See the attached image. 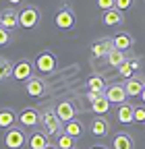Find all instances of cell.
Masks as SVG:
<instances>
[{
  "instance_id": "cell-1",
  "label": "cell",
  "mask_w": 145,
  "mask_h": 149,
  "mask_svg": "<svg viewBox=\"0 0 145 149\" xmlns=\"http://www.w3.org/2000/svg\"><path fill=\"white\" fill-rule=\"evenodd\" d=\"M40 124H42V130H44L48 137H58L62 130H64V124L56 116L54 106H46V108L40 110Z\"/></svg>"
},
{
  "instance_id": "cell-2",
  "label": "cell",
  "mask_w": 145,
  "mask_h": 149,
  "mask_svg": "<svg viewBox=\"0 0 145 149\" xmlns=\"http://www.w3.org/2000/svg\"><path fill=\"white\" fill-rule=\"evenodd\" d=\"M33 66H35V70L42 72V74H50V72L56 70V66H58V58H56V54H54V52L44 50V52H40L38 56H35Z\"/></svg>"
},
{
  "instance_id": "cell-3",
  "label": "cell",
  "mask_w": 145,
  "mask_h": 149,
  "mask_svg": "<svg viewBox=\"0 0 145 149\" xmlns=\"http://www.w3.org/2000/svg\"><path fill=\"white\" fill-rule=\"evenodd\" d=\"M75 21H77V19H75V10L70 8V4L62 2L58 6L56 15H54V25H56L58 29H62V31H68V29L75 27Z\"/></svg>"
},
{
  "instance_id": "cell-4",
  "label": "cell",
  "mask_w": 145,
  "mask_h": 149,
  "mask_svg": "<svg viewBox=\"0 0 145 149\" xmlns=\"http://www.w3.org/2000/svg\"><path fill=\"white\" fill-rule=\"evenodd\" d=\"M42 21V13L38 6L33 4H25L21 10H19V25L23 29H35Z\"/></svg>"
},
{
  "instance_id": "cell-5",
  "label": "cell",
  "mask_w": 145,
  "mask_h": 149,
  "mask_svg": "<svg viewBox=\"0 0 145 149\" xmlns=\"http://www.w3.org/2000/svg\"><path fill=\"white\" fill-rule=\"evenodd\" d=\"M54 112H56V116L60 118V122L66 124V122H70L72 118H77L79 108H77V104L72 102V100H60L56 106H54Z\"/></svg>"
},
{
  "instance_id": "cell-6",
  "label": "cell",
  "mask_w": 145,
  "mask_h": 149,
  "mask_svg": "<svg viewBox=\"0 0 145 149\" xmlns=\"http://www.w3.org/2000/svg\"><path fill=\"white\" fill-rule=\"evenodd\" d=\"M33 72H35V66H33V62L31 60H27V58H21V60H17L15 64H13V79L15 81H27V79H31L33 77Z\"/></svg>"
},
{
  "instance_id": "cell-7",
  "label": "cell",
  "mask_w": 145,
  "mask_h": 149,
  "mask_svg": "<svg viewBox=\"0 0 145 149\" xmlns=\"http://www.w3.org/2000/svg\"><path fill=\"white\" fill-rule=\"evenodd\" d=\"M27 141V135H25V130L21 126H13L6 130V135H4V145L8 149H21Z\"/></svg>"
},
{
  "instance_id": "cell-8",
  "label": "cell",
  "mask_w": 145,
  "mask_h": 149,
  "mask_svg": "<svg viewBox=\"0 0 145 149\" xmlns=\"http://www.w3.org/2000/svg\"><path fill=\"white\" fill-rule=\"evenodd\" d=\"M25 91H27V95H31V97H44L48 93V83L42 77L33 74L31 79L25 81Z\"/></svg>"
},
{
  "instance_id": "cell-9",
  "label": "cell",
  "mask_w": 145,
  "mask_h": 149,
  "mask_svg": "<svg viewBox=\"0 0 145 149\" xmlns=\"http://www.w3.org/2000/svg\"><path fill=\"white\" fill-rule=\"evenodd\" d=\"M104 95L108 97L110 104H116V106L124 104L126 97H129V95H126V91H124V83H110V85L106 87Z\"/></svg>"
},
{
  "instance_id": "cell-10",
  "label": "cell",
  "mask_w": 145,
  "mask_h": 149,
  "mask_svg": "<svg viewBox=\"0 0 145 149\" xmlns=\"http://www.w3.org/2000/svg\"><path fill=\"white\" fill-rule=\"evenodd\" d=\"M145 89V77L143 74H133V77L124 79V91L129 97H139Z\"/></svg>"
},
{
  "instance_id": "cell-11",
  "label": "cell",
  "mask_w": 145,
  "mask_h": 149,
  "mask_svg": "<svg viewBox=\"0 0 145 149\" xmlns=\"http://www.w3.org/2000/svg\"><path fill=\"white\" fill-rule=\"evenodd\" d=\"M0 27H4V29H8V31L21 27V25H19V10H17L15 6L4 8L2 13H0Z\"/></svg>"
},
{
  "instance_id": "cell-12",
  "label": "cell",
  "mask_w": 145,
  "mask_h": 149,
  "mask_svg": "<svg viewBox=\"0 0 145 149\" xmlns=\"http://www.w3.org/2000/svg\"><path fill=\"white\" fill-rule=\"evenodd\" d=\"M19 124L25 128H35L40 124V110L38 108H25L19 112Z\"/></svg>"
},
{
  "instance_id": "cell-13",
  "label": "cell",
  "mask_w": 145,
  "mask_h": 149,
  "mask_svg": "<svg viewBox=\"0 0 145 149\" xmlns=\"http://www.w3.org/2000/svg\"><path fill=\"white\" fill-rule=\"evenodd\" d=\"M89 133H91L93 137H108L110 135V122H108V118L104 116H96L91 122H89Z\"/></svg>"
},
{
  "instance_id": "cell-14",
  "label": "cell",
  "mask_w": 145,
  "mask_h": 149,
  "mask_svg": "<svg viewBox=\"0 0 145 149\" xmlns=\"http://www.w3.org/2000/svg\"><path fill=\"white\" fill-rule=\"evenodd\" d=\"M112 50H114L112 37H102V40H98V42L91 44V54L96 56V58H106Z\"/></svg>"
},
{
  "instance_id": "cell-15",
  "label": "cell",
  "mask_w": 145,
  "mask_h": 149,
  "mask_svg": "<svg viewBox=\"0 0 145 149\" xmlns=\"http://www.w3.org/2000/svg\"><path fill=\"white\" fill-rule=\"evenodd\" d=\"M102 23L106 27H118L124 23V13L118 8H110V10H104L102 13Z\"/></svg>"
},
{
  "instance_id": "cell-16",
  "label": "cell",
  "mask_w": 145,
  "mask_h": 149,
  "mask_svg": "<svg viewBox=\"0 0 145 149\" xmlns=\"http://www.w3.org/2000/svg\"><path fill=\"white\" fill-rule=\"evenodd\" d=\"M48 143H50V137L44 133L42 128H33V133H31L29 139H27L29 149H44Z\"/></svg>"
},
{
  "instance_id": "cell-17",
  "label": "cell",
  "mask_w": 145,
  "mask_h": 149,
  "mask_svg": "<svg viewBox=\"0 0 145 149\" xmlns=\"http://www.w3.org/2000/svg\"><path fill=\"white\" fill-rule=\"evenodd\" d=\"M112 42H114V48H116V50H122V52H129V50L133 48V44H135L133 35L126 33V31H118V33L112 37Z\"/></svg>"
},
{
  "instance_id": "cell-18",
  "label": "cell",
  "mask_w": 145,
  "mask_h": 149,
  "mask_svg": "<svg viewBox=\"0 0 145 149\" xmlns=\"http://www.w3.org/2000/svg\"><path fill=\"white\" fill-rule=\"evenodd\" d=\"M19 120V114L13 110V108H2L0 110V128H13Z\"/></svg>"
},
{
  "instance_id": "cell-19",
  "label": "cell",
  "mask_w": 145,
  "mask_h": 149,
  "mask_svg": "<svg viewBox=\"0 0 145 149\" xmlns=\"http://www.w3.org/2000/svg\"><path fill=\"white\" fill-rule=\"evenodd\" d=\"M133 110H135V106L129 104V102L120 104V106H118V112H116L118 122H122V124H131V122H135V118H133Z\"/></svg>"
},
{
  "instance_id": "cell-20",
  "label": "cell",
  "mask_w": 145,
  "mask_h": 149,
  "mask_svg": "<svg viewBox=\"0 0 145 149\" xmlns=\"http://www.w3.org/2000/svg\"><path fill=\"white\" fill-rule=\"evenodd\" d=\"M62 133H66V135H70V137L79 139V137H83V135H85V124H83L79 118H72L70 122H66V124H64V130H62Z\"/></svg>"
},
{
  "instance_id": "cell-21",
  "label": "cell",
  "mask_w": 145,
  "mask_h": 149,
  "mask_svg": "<svg viewBox=\"0 0 145 149\" xmlns=\"http://www.w3.org/2000/svg\"><path fill=\"white\" fill-rule=\"evenodd\" d=\"M129 60V52H122V50H112L110 54L106 56V62H108V66H112V68H118L122 62H126Z\"/></svg>"
},
{
  "instance_id": "cell-22",
  "label": "cell",
  "mask_w": 145,
  "mask_h": 149,
  "mask_svg": "<svg viewBox=\"0 0 145 149\" xmlns=\"http://www.w3.org/2000/svg\"><path fill=\"white\" fill-rule=\"evenodd\" d=\"M110 106H112V104L108 102V97L102 93V95H100L96 102H91V108H89V110H91L96 116H106L108 112H110Z\"/></svg>"
},
{
  "instance_id": "cell-23",
  "label": "cell",
  "mask_w": 145,
  "mask_h": 149,
  "mask_svg": "<svg viewBox=\"0 0 145 149\" xmlns=\"http://www.w3.org/2000/svg\"><path fill=\"white\" fill-rule=\"evenodd\" d=\"M112 149H135V141L129 133H118L112 141Z\"/></svg>"
},
{
  "instance_id": "cell-24",
  "label": "cell",
  "mask_w": 145,
  "mask_h": 149,
  "mask_svg": "<svg viewBox=\"0 0 145 149\" xmlns=\"http://www.w3.org/2000/svg\"><path fill=\"white\" fill-rule=\"evenodd\" d=\"M106 81H104V77H100V74H96V77H89L87 79V89L89 91H98V93H104L106 91Z\"/></svg>"
},
{
  "instance_id": "cell-25",
  "label": "cell",
  "mask_w": 145,
  "mask_h": 149,
  "mask_svg": "<svg viewBox=\"0 0 145 149\" xmlns=\"http://www.w3.org/2000/svg\"><path fill=\"white\" fill-rule=\"evenodd\" d=\"M10 77H13V62L8 58H2V56H0V83L8 81Z\"/></svg>"
},
{
  "instance_id": "cell-26",
  "label": "cell",
  "mask_w": 145,
  "mask_h": 149,
  "mask_svg": "<svg viewBox=\"0 0 145 149\" xmlns=\"http://www.w3.org/2000/svg\"><path fill=\"white\" fill-rule=\"evenodd\" d=\"M56 147L58 149H75V137H70L66 133H60L56 137Z\"/></svg>"
},
{
  "instance_id": "cell-27",
  "label": "cell",
  "mask_w": 145,
  "mask_h": 149,
  "mask_svg": "<svg viewBox=\"0 0 145 149\" xmlns=\"http://www.w3.org/2000/svg\"><path fill=\"white\" fill-rule=\"evenodd\" d=\"M129 58H131V56H129ZM118 74H120L122 79H129V77H133V74H135V68H133V64H131L129 60H126V62H122V64L118 66Z\"/></svg>"
},
{
  "instance_id": "cell-28",
  "label": "cell",
  "mask_w": 145,
  "mask_h": 149,
  "mask_svg": "<svg viewBox=\"0 0 145 149\" xmlns=\"http://www.w3.org/2000/svg\"><path fill=\"white\" fill-rule=\"evenodd\" d=\"M135 4V0H114V8H118V10H129L131 6Z\"/></svg>"
},
{
  "instance_id": "cell-29",
  "label": "cell",
  "mask_w": 145,
  "mask_h": 149,
  "mask_svg": "<svg viewBox=\"0 0 145 149\" xmlns=\"http://www.w3.org/2000/svg\"><path fill=\"white\" fill-rule=\"evenodd\" d=\"M10 42H13L10 31H8V29H4V27H0V46H8Z\"/></svg>"
},
{
  "instance_id": "cell-30",
  "label": "cell",
  "mask_w": 145,
  "mask_h": 149,
  "mask_svg": "<svg viewBox=\"0 0 145 149\" xmlns=\"http://www.w3.org/2000/svg\"><path fill=\"white\" fill-rule=\"evenodd\" d=\"M133 118H135V122H145V106H135Z\"/></svg>"
},
{
  "instance_id": "cell-31",
  "label": "cell",
  "mask_w": 145,
  "mask_h": 149,
  "mask_svg": "<svg viewBox=\"0 0 145 149\" xmlns=\"http://www.w3.org/2000/svg\"><path fill=\"white\" fill-rule=\"evenodd\" d=\"M96 4L102 10H110V8H114V0H96Z\"/></svg>"
},
{
  "instance_id": "cell-32",
  "label": "cell",
  "mask_w": 145,
  "mask_h": 149,
  "mask_svg": "<svg viewBox=\"0 0 145 149\" xmlns=\"http://www.w3.org/2000/svg\"><path fill=\"white\" fill-rule=\"evenodd\" d=\"M100 95H102V93H98V91H87V95H85V97H87V102H89V104H91V102H96Z\"/></svg>"
},
{
  "instance_id": "cell-33",
  "label": "cell",
  "mask_w": 145,
  "mask_h": 149,
  "mask_svg": "<svg viewBox=\"0 0 145 149\" xmlns=\"http://www.w3.org/2000/svg\"><path fill=\"white\" fill-rule=\"evenodd\" d=\"M6 2H8V6H21L25 0H6Z\"/></svg>"
},
{
  "instance_id": "cell-34",
  "label": "cell",
  "mask_w": 145,
  "mask_h": 149,
  "mask_svg": "<svg viewBox=\"0 0 145 149\" xmlns=\"http://www.w3.org/2000/svg\"><path fill=\"white\" fill-rule=\"evenodd\" d=\"M44 149H58V147H56V143H54V145H52V143H48V145H46Z\"/></svg>"
},
{
  "instance_id": "cell-35",
  "label": "cell",
  "mask_w": 145,
  "mask_h": 149,
  "mask_svg": "<svg viewBox=\"0 0 145 149\" xmlns=\"http://www.w3.org/2000/svg\"><path fill=\"white\" fill-rule=\"evenodd\" d=\"M91 149H108V147H104V145H93Z\"/></svg>"
},
{
  "instance_id": "cell-36",
  "label": "cell",
  "mask_w": 145,
  "mask_h": 149,
  "mask_svg": "<svg viewBox=\"0 0 145 149\" xmlns=\"http://www.w3.org/2000/svg\"><path fill=\"white\" fill-rule=\"evenodd\" d=\"M141 100H143V106H145V89H143V93H141V95H139Z\"/></svg>"
},
{
  "instance_id": "cell-37",
  "label": "cell",
  "mask_w": 145,
  "mask_h": 149,
  "mask_svg": "<svg viewBox=\"0 0 145 149\" xmlns=\"http://www.w3.org/2000/svg\"><path fill=\"white\" fill-rule=\"evenodd\" d=\"M75 149H77V147H75Z\"/></svg>"
}]
</instances>
